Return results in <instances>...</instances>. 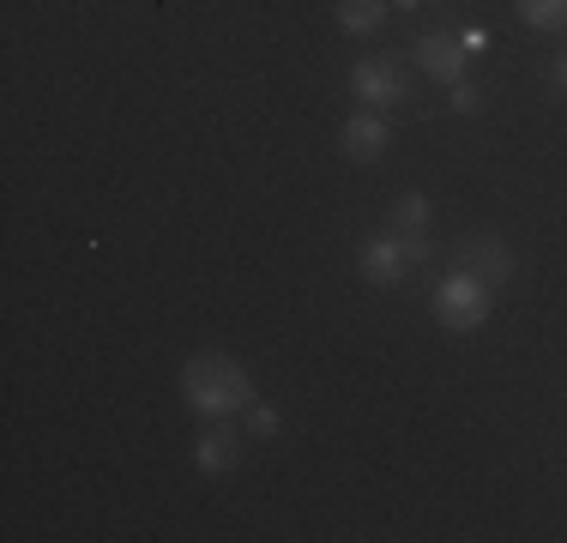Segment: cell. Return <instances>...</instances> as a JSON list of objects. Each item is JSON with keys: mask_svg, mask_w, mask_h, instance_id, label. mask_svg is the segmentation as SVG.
Returning <instances> with one entry per match:
<instances>
[{"mask_svg": "<svg viewBox=\"0 0 567 543\" xmlns=\"http://www.w3.org/2000/svg\"><path fill=\"white\" fill-rule=\"evenodd\" d=\"M182 399L194 404L199 417H229V411H248L254 404V380L236 357L199 350V357L182 362Z\"/></svg>", "mask_w": 567, "mask_h": 543, "instance_id": "1", "label": "cell"}, {"mask_svg": "<svg viewBox=\"0 0 567 543\" xmlns=\"http://www.w3.org/2000/svg\"><path fill=\"white\" fill-rule=\"evenodd\" d=\"M489 303H495L489 284L471 278V272L458 266L453 278H441V290H435V320L447 326V332H477V326L489 320Z\"/></svg>", "mask_w": 567, "mask_h": 543, "instance_id": "2", "label": "cell"}, {"mask_svg": "<svg viewBox=\"0 0 567 543\" xmlns=\"http://www.w3.org/2000/svg\"><path fill=\"white\" fill-rule=\"evenodd\" d=\"M350 91L362 98V109H393V103L404 98L399 61H386V54H369V61H357V73H350Z\"/></svg>", "mask_w": 567, "mask_h": 543, "instance_id": "3", "label": "cell"}, {"mask_svg": "<svg viewBox=\"0 0 567 543\" xmlns=\"http://www.w3.org/2000/svg\"><path fill=\"white\" fill-rule=\"evenodd\" d=\"M416 66H423L429 79H441V85H458V79H465V66H471V54L458 49V37L429 31V37H416Z\"/></svg>", "mask_w": 567, "mask_h": 543, "instance_id": "4", "label": "cell"}, {"mask_svg": "<svg viewBox=\"0 0 567 543\" xmlns=\"http://www.w3.org/2000/svg\"><path fill=\"white\" fill-rule=\"evenodd\" d=\"M404 242L393 236V229H386V236H369L362 242V278L374 284V290H393V284L404 278Z\"/></svg>", "mask_w": 567, "mask_h": 543, "instance_id": "5", "label": "cell"}, {"mask_svg": "<svg viewBox=\"0 0 567 543\" xmlns=\"http://www.w3.org/2000/svg\"><path fill=\"white\" fill-rule=\"evenodd\" d=\"M465 272H471V278H483L489 290H495V284H507L513 278V254L502 248V236H489V229L471 236L465 242Z\"/></svg>", "mask_w": 567, "mask_h": 543, "instance_id": "6", "label": "cell"}, {"mask_svg": "<svg viewBox=\"0 0 567 543\" xmlns=\"http://www.w3.org/2000/svg\"><path fill=\"white\" fill-rule=\"evenodd\" d=\"M386 152V121L381 109H357V115L344 121V157L350 163H374Z\"/></svg>", "mask_w": 567, "mask_h": 543, "instance_id": "7", "label": "cell"}, {"mask_svg": "<svg viewBox=\"0 0 567 543\" xmlns=\"http://www.w3.org/2000/svg\"><path fill=\"white\" fill-rule=\"evenodd\" d=\"M236 459H241V441H236V429H206L199 434V447H194V465L206 471V478H224V471H236Z\"/></svg>", "mask_w": 567, "mask_h": 543, "instance_id": "8", "label": "cell"}, {"mask_svg": "<svg viewBox=\"0 0 567 543\" xmlns=\"http://www.w3.org/2000/svg\"><path fill=\"white\" fill-rule=\"evenodd\" d=\"M386 7H393V0H339V31L344 37H374L386 24Z\"/></svg>", "mask_w": 567, "mask_h": 543, "instance_id": "9", "label": "cell"}, {"mask_svg": "<svg viewBox=\"0 0 567 543\" xmlns=\"http://www.w3.org/2000/svg\"><path fill=\"white\" fill-rule=\"evenodd\" d=\"M429 224H435V206L423 194H404L393 206V236H429Z\"/></svg>", "mask_w": 567, "mask_h": 543, "instance_id": "10", "label": "cell"}, {"mask_svg": "<svg viewBox=\"0 0 567 543\" xmlns=\"http://www.w3.org/2000/svg\"><path fill=\"white\" fill-rule=\"evenodd\" d=\"M519 7L525 24H537V31H567V0H513Z\"/></svg>", "mask_w": 567, "mask_h": 543, "instance_id": "11", "label": "cell"}, {"mask_svg": "<svg viewBox=\"0 0 567 543\" xmlns=\"http://www.w3.org/2000/svg\"><path fill=\"white\" fill-rule=\"evenodd\" d=\"M248 429H254V434H278V411L254 399V404H248Z\"/></svg>", "mask_w": 567, "mask_h": 543, "instance_id": "12", "label": "cell"}, {"mask_svg": "<svg viewBox=\"0 0 567 543\" xmlns=\"http://www.w3.org/2000/svg\"><path fill=\"white\" fill-rule=\"evenodd\" d=\"M447 103L458 109V115H471V109H477L483 98H477V85H465V79H458V85H447Z\"/></svg>", "mask_w": 567, "mask_h": 543, "instance_id": "13", "label": "cell"}, {"mask_svg": "<svg viewBox=\"0 0 567 543\" xmlns=\"http://www.w3.org/2000/svg\"><path fill=\"white\" fill-rule=\"evenodd\" d=\"M458 49H465L471 61H477V54L489 49V31H483V24H465V31H458Z\"/></svg>", "mask_w": 567, "mask_h": 543, "instance_id": "14", "label": "cell"}, {"mask_svg": "<svg viewBox=\"0 0 567 543\" xmlns=\"http://www.w3.org/2000/svg\"><path fill=\"white\" fill-rule=\"evenodd\" d=\"M556 85H561V98H567V54L556 61Z\"/></svg>", "mask_w": 567, "mask_h": 543, "instance_id": "15", "label": "cell"}, {"mask_svg": "<svg viewBox=\"0 0 567 543\" xmlns=\"http://www.w3.org/2000/svg\"><path fill=\"white\" fill-rule=\"evenodd\" d=\"M393 7H404V12H416V7H423V0H393Z\"/></svg>", "mask_w": 567, "mask_h": 543, "instance_id": "16", "label": "cell"}]
</instances>
